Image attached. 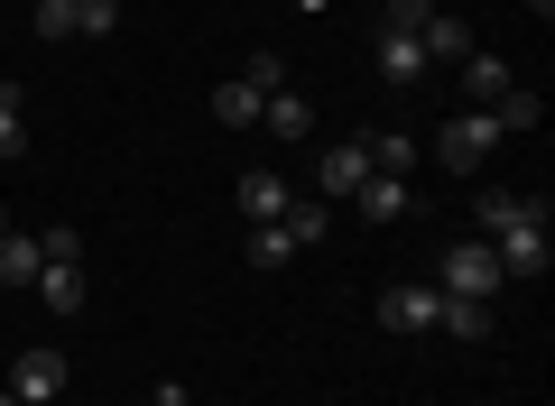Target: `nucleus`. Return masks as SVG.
Here are the masks:
<instances>
[{
  "label": "nucleus",
  "mask_w": 555,
  "mask_h": 406,
  "mask_svg": "<svg viewBox=\"0 0 555 406\" xmlns=\"http://www.w3.org/2000/svg\"><path fill=\"white\" fill-rule=\"evenodd\" d=\"M250 259H259V269H287V259H297V240L278 232V222H259V232H250Z\"/></svg>",
  "instance_id": "obj_23"
},
{
  "label": "nucleus",
  "mask_w": 555,
  "mask_h": 406,
  "mask_svg": "<svg viewBox=\"0 0 555 406\" xmlns=\"http://www.w3.org/2000/svg\"><path fill=\"white\" fill-rule=\"evenodd\" d=\"M436 332H444V342H491V305H473V296H444Z\"/></svg>",
  "instance_id": "obj_12"
},
{
  "label": "nucleus",
  "mask_w": 555,
  "mask_h": 406,
  "mask_svg": "<svg viewBox=\"0 0 555 406\" xmlns=\"http://www.w3.org/2000/svg\"><path fill=\"white\" fill-rule=\"evenodd\" d=\"M120 28V0H75V38H112Z\"/></svg>",
  "instance_id": "obj_22"
},
{
  "label": "nucleus",
  "mask_w": 555,
  "mask_h": 406,
  "mask_svg": "<svg viewBox=\"0 0 555 406\" xmlns=\"http://www.w3.org/2000/svg\"><path fill=\"white\" fill-rule=\"evenodd\" d=\"M232 204H241V222L259 232V222H278L297 194H287V175H278V167H241V194H232Z\"/></svg>",
  "instance_id": "obj_7"
},
{
  "label": "nucleus",
  "mask_w": 555,
  "mask_h": 406,
  "mask_svg": "<svg viewBox=\"0 0 555 406\" xmlns=\"http://www.w3.org/2000/svg\"><path fill=\"white\" fill-rule=\"evenodd\" d=\"M38 38H75V0H38Z\"/></svg>",
  "instance_id": "obj_24"
},
{
  "label": "nucleus",
  "mask_w": 555,
  "mask_h": 406,
  "mask_svg": "<svg viewBox=\"0 0 555 406\" xmlns=\"http://www.w3.org/2000/svg\"><path fill=\"white\" fill-rule=\"evenodd\" d=\"M491 120H500V130H537V93H528V83H509V93L491 102Z\"/></svg>",
  "instance_id": "obj_20"
},
{
  "label": "nucleus",
  "mask_w": 555,
  "mask_h": 406,
  "mask_svg": "<svg viewBox=\"0 0 555 406\" xmlns=\"http://www.w3.org/2000/svg\"><path fill=\"white\" fill-rule=\"evenodd\" d=\"M287 10H306V19H324V0H287Z\"/></svg>",
  "instance_id": "obj_25"
},
{
  "label": "nucleus",
  "mask_w": 555,
  "mask_h": 406,
  "mask_svg": "<svg viewBox=\"0 0 555 406\" xmlns=\"http://www.w3.org/2000/svg\"><path fill=\"white\" fill-rule=\"evenodd\" d=\"M463 83H473V112H491V102L509 93V65H500V56H481V47H473V56H463Z\"/></svg>",
  "instance_id": "obj_16"
},
{
  "label": "nucleus",
  "mask_w": 555,
  "mask_h": 406,
  "mask_svg": "<svg viewBox=\"0 0 555 406\" xmlns=\"http://www.w3.org/2000/svg\"><path fill=\"white\" fill-rule=\"evenodd\" d=\"M481 213V240L500 250V277H546L555 269V240H546V204L537 194H509V185H491L473 204Z\"/></svg>",
  "instance_id": "obj_1"
},
{
  "label": "nucleus",
  "mask_w": 555,
  "mask_h": 406,
  "mask_svg": "<svg viewBox=\"0 0 555 406\" xmlns=\"http://www.w3.org/2000/svg\"><path fill=\"white\" fill-rule=\"evenodd\" d=\"M491 148H500V120H491V112H454L426 157H436L444 175H473V167H491Z\"/></svg>",
  "instance_id": "obj_3"
},
{
  "label": "nucleus",
  "mask_w": 555,
  "mask_h": 406,
  "mask_svg": "<svg viewBox=\"0 0 555 406\" xmlns=\"http://www.w3.org/2000/svg\"><path fill=\"white\" fill-rule=\"evenodd\" d=\"M426 19H436V0H379V28H398V38H416Z\"/></svg>",
  "instance_id": "obj_21"
},
{
  "label": "nucleus",
  "mask_w": 555,
  "mask_h": 406,
  "mask_svg": "<svg viewBox=\"0 0 555 406\" xmlns=\"http://www.w3.org/2000/svg\"><path fill=\"white\" fill-rule=\"evenodd\" d=\"M436 287H444V296H473V305H491V296L509 287V277H500V250H491V240H481V232H463L454 250H444Z\"/></svg>",
  "instance_id": "obj_2"
},
{
  "label": "nucleus",
  "mask_w": 555,
  "mask_h": 406,
  "mask_svg": "<svg viewBox=\"0 0 555 406\" xmlns=\"http://www.w3.org/2000/svg\"><path fill=\"white\" fill-rule=\"evenodd\" d=\"M38 305L56 314V324H75L83 314V259H47L38 269Z\"/></svg>",
  "instance_id": "obj_8"
},
{
  "label": "nucleus",
  "mask_w": 555,
  "mask_h": 406,
  "mask_svg": "<svg viewBox=\"0 0 555 406\" xmlns=\"http://www.w3.org/2000/svg\"><path fill=\"white\" fill-rule=\"evenodd\" d=\"M10 397L20 406H65V351H20L10 361Z\"/></svg>",
  "instance_id": "obj_5"
},
{
  "label": "nucleus",
  "mask_w": 555,
  "mask_h": 406,
  "mask_svg": "<svg viewBox=\"0 0 555 406\" xmlns=\"http://www.w3.org/2000/svg\"><path fill=\"white\" fill-rule=\"evenodd\" d=\"M416 47H426V65H463V56H473V38H463L454 10H436V19L416 28Z\"/></svg>",
  "instance_id": "obj_10"
},
{
  "label": "nucleus",
  "mask_w": 555,
  "mask_h": 406,
  "mask_svg": "<svg viewBox=\"0 0 555 406\" xmlns=\"http://www.w3.org/2000/svg\"><path fill=\"white\" fill-rule=\"evenodd\" d=\"M416 157L426 148H416L408 130H371V175H416Z\"/></svg>",
  "instance_id": "obj_13"
},
{
  "label": "nucleus",
  "mask_w": 555,
  "mask_h": 406,
  "mask_svg": "<svg viewBox=\"0 0 555 406\" xmlns=\"http://www.w3.org/2000/svg\"><path fill=\"white\" fill-rule=\"evenodd\" d=\"M352 213L361 222H398V213H408V175H371V185L352 194Z\"/></svg>",
  "instance_id": "obj_11"
},
{
  "label": "nucleus",
  "mask_w": 555,
  "mask_h": 406,
  "mask_svg": "<svg viewBox=\"0 0 555 406\" xmlns=\"http://www.w3.org/2000/svg\"><path fill=\"white\" fill-rule=\"evenodd\" d=\"M0 406H20V397H10V388H0Z\"/></svg>",
  "instance_id": "obj_26"
},
{
  "label": "nucleus",
  "mask_w": 555,
  "mask_h": 406,
  "mask_svg": "<svg viewBox=\"0 0 555 406\" xmlns=\"http://www.w3.org/2000/svg\"><path fill=\"white\" fill-rule=\"evenodd\" d=\"M28 148V112H20V83H0V167Z\"/></svg>",
  "instance_id": "obj_18"
},
{
  "label": "nucleus",
  "mask_w": 555,
  "mask_h": 406,
  "mask_svg": "<svg viewBox=\"0 0 555 406\" xmlns=\"http://www.w3.org/2000/svg\"><path fill=\"white\" fill-rule=\"evenodd\" d=\"M241 83H259V93H287V56H278V47H259V56H241Z\"/></svg>",
  "instance_id": "obj_19"
},
{
  "label": "nucleus",
  "mask_w": 555,
  "mask_h": 406,
  "mask_svg": "<svg viewBox=\"0 0 555 406\" xmlns=\"http://www.w3.org/2000/svg\"><path fill=\"white\" fill-rule=\"evenodd\" d=\"M259 130H269V139H306V130H315V112H306L297 93H269V102H259Z\"/></svg>",
  "instance_id": "obj_14"
},
{
  "label": "nucleus",
  "mask_w": 555,
  "mask_h": 406,
  "mask_svg": "<svg viewBox=\"0 0 555 406\" xmlns=\"http://www.w3.org/2000/svg\"><path fill=\"white\" fill-rule=\"evenodd\" d=\"M379 75H389V83H416V75H426V47L398 38V28H379Z\"/></svg>",
  "instance_id": "obj_15"
},
{
  "label": "nucleus",
  "mask_w": 555,
  "mask_h": 406,
  "mask_svg": "<svg viewBox=\"0 0 555 406\" xmlns=\"http://www.w3.org/2000/svg\"><path fill=\"white\" fill-rule=\"evenodd\" d=\"M436 314H444V287H436V277L379 296V324H389V332H436Z\"/></svg>",
  "instance_id": "obj_6"
},
{
  "label": "nucleus",
  "mask_w": 555,
  "mask_h": 406,
  "mask_svg": "<svg viewBox=\"0 0 555 406\" xmlns=\"http://www.w3.org/2000/svg\"><path fill=\"white\" fill-rule=\"evenodd\" d=\"M361 185H371V139H334V148L315 157V194L324 204H352Z\"/></svg>",
  "instance_id": "obj_4"
},
{
  "label": "nucleus",
  "mask_w": 555,
  "mask_h": 406,
  "mask_svg": "<svg viewBox=\"0 0 555 406\" xmlns=\"http://www.w3.org/2000/svg\"><path fill=\"white\" fill-rule=\"evenodd\" d=\"M259 102H269V93H259V83H222V93H214V120H232V130H259Z\"/></svg>",
  "instance_id": "obj_17"
},
{
  "label": "nucleus",
  "mask_w": 555,
  "mask_h": 406,
  "mask_svg": "<svg viewBox=\"0 0 555 406\" xmlns=\"http://www.w3.org/2000/svg\"><path fill=\"white\" fill-rule=\"evenodd\" d=\"M38 269H47L38 232H0V287H38Z\"/></svg>",
  "instance_id": "obj_9"
}]
</instances>
